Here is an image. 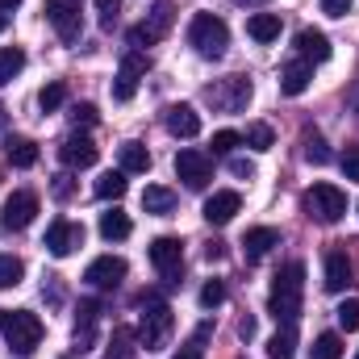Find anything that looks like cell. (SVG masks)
<instances>
[{
	"instance_id": "8992f818",
	"label": "cell",
	"mask_w": 359,
	"mask_h": 359,
	"mask_svg": "<svg viewBox=\"0 0 359 359\" xmlns=\"http://www.w3.org/2000/svg\"><path fill=\"white\" fill-rule=\"evenodd\" d=\"M205 100H209L217 113H243L247 100H251V80H243V76H226V80H217V84L205 88Z\"/></svg>"
},
{
	"instance_id": "1f68e13d",
	"label": "cell",
	"mask_w": 359,
	"mask_h": 359,
	"mask_svg": "<svg viewBox=\"0 0 359 359\" xmlns=\"http://www.w3.org/2000/svg\"><path fill=\"white\" fill-rule=\"evenodd\" d=\"M309 359H343V339L339 334H318L313 347H309Z\"/></svg>"
},
{
	"instance_id": "e575fe53",
	"label": "cell",
	"mask_w": 359,
	"mask_h": 359,
	"mask_svg": "<svg viewBox=\"0 0 359 359\" xmlns=\"http://www.w3.org/2000/svg\"><path fill=\"white\" fill-rule=\"evenodd\" d=\"M25 276V264L17 255H0V288H17Z\"/></svg>"
},
{
	"instance_id": "d6986e66",
	"label": "cell",
	"mask_w": 359,
	"mask_h": 359,
	"mask_svg": "<svg viewBox=\"0 0 359 359\" xmlns=\"http://www.w3.org/2000/svg\"><path fill=\"white\" fill-rule=\"evenodd\" d=\"M271 247H280V230H271V226H255V230H247V238H243L247 264H259Z\"/></svg>"
},
{
	"instance_id": "816d5d0a",
	"label": "cell",
	"mask_w": 359,
	"mask_h": 359,
	"mask_svg": "<svg viewBox=\"0 0 359 359\" xmlns=\"http://www.w3.org/2000/svg\"><path fill=\"white\" fill-rule=\"evenodd\" d=\"M4 29H8V13H0V34H4Z\"/></svg>"
},
{
	"instance_id": "3957f363",
	"label": "cell",
	"mask_w": 359,
	"mask_h": 359,
	"mask_svg": "<svg viewBox=\"0 0 359 359\" xmlns=\"http://www.w3.org/2000/svg\"><path fill=\"white\" fill-rule=\"evenodd\" d=\"M142 322H138V343L147 347V351H163L168 347V339H172V326H176V318H172V305H163V301H155L151 292L142 297Z\"/></svg>"
},
{
	"instance_id": "c3c4849f",
	"label": "cell",
	"mask_w": 359,
	"mask_h": 359,
	"mask_svg": "<svg viewBox=\"0 0 359 359\" xmlns=\"http://www.w3.org/2000/svg\"><path fill=\"white\" fill-rule=\"evenodd\" d=\"M55 196H72V180H67V176L55 180Z\"/></svg>"
},
{
	"instance_id": "4316f807",
	"label": "cell",
	"mask_w": 359,
	"mask_h": 359,
	"mask_svg": "<svg viewBox=\"0 0 359 359\" xmlns=\"http://www.w3.org/2000/svg\"><path fill=\"white\" fill-rule=\"evenodd\" d=\"M117 155H121V172H147L151 168V151L142 142H126Z\"/></svg>"
},
{
	"instance_id": "f35d334b",
	"label": "cell",
	"mask_w": 359,
	"mask_h": 359,
	"mask_svg": "<svg viewBox=\"0 0 359 359\" xmlns=\"http://www.w3.org/2000/svg\"><path fill=\"white\" fill-rule=\"evenodd\" d=\"M222 301H226V284H222V280H209V284L201 288V305H205V309H217Z\"/></svg>"
},
{
	"instance_id": "277c9868",
	"label": "cell",
	"mask_w": 359,
	"mask_h": 359,
	"mask_svg": "<svg viewBox=\"0 0 359 359\" xmlns=\"http://www.w3.org/2000/svg\"><path fill=\"white\" fill-rule=\"evenodd\" d=\"M188 42L196 46L201 59H222L226 46H230V29H226L222 17H213V13H196L192 25H188Z\"/></svg>"
},
{
	"instance_id": "603a6c76",
	"label": "cell",
	"mask_w": 359,
	"mask_h": 359,
	"mask_svg": "<svg viewBox=\"0 0 359 359\" xmlns=\"http://www.w3.org/2000/svg\"><path fill=\"white\" fill-rule=\"evenodd\" d=\"M100 234H104L109 243H121V238L134 234V226H130V217H126L121 209H109V213H100Z\"/></svg>"
},
{
	"instance_id": "44dd1931",
	"label": "cell",
	"mask_w": 359,
	"mask_h": 359,
	"mask_svg": "<svg viewBox=\"0 0 359 359\" xmlns=\"http://www.w3.org/2000/svg\"><path fill=\"white\" fill-rule=\"evenodd\" d=\"M96 318H100V305L96 301H80V313H76V347L88 351L92 339H96Z\"/></svg>"
},
{
	"instance_id": "8fae6325",
	"label": "cell",
	"mask_w": 359,
	"mask_h": 359,
	"mask_svg": "<svg viewBox=\"0 0 359 359\" xmlns=\"http://www.w3.org/2000/svg\"><path fill=\"white\" fill-rule=\"evenodd\" d=\"M176 176L188 184V188H205L213 180V155L205 151H180L176 155Z\"/></svg>"
},
{
	"instance_id": "7c38bea8",
	"label": "cell",
	"mask_w": 359,
	"mask_h": 359,
	"mask_svg": "<svg viewBox=\"0 0 359 359\" xmlns=\"http://www.w3.org/2000/svg\"><path fill=\"white\" fill-rule=\"evenodd\" d=\"M38 217V196L34 192H13L0 209V226L4 230H25L29 222Z\"/></svg>"
},
{
	"instance_id": "5b68a950",
	"label": "cell",
	"mask_w": 359,
	"mask_h": 359,
	"mask_svg": "<svg viewBox=\"0 0 359 359\" xmlns=\"http://www.w3.org/2000/svg\"><path fill=\"white\" fill-rule=\"evenodd\" d=\"M301 209H305L313 222L334 226V222H343V213H347V192H343L339 184H313V188H305Z\"/></svg>"
},
{
	"instance_id": "5bb4252c",
	"label": "cell",
	"mask_w": 359,
	"mask_h": 359,
	"mask_svg": "<svg viewBox=\"0 0 359 359\" xmlns=\"http://www.w3.org/2000/svg\"><path fill=\"white\" fill-rule=\"evenodd\" d=\"M84 280H88L92 288H117V284L126 280V259H117V255H100V259H92L88 264Z\"/></svg>"
},
{
	"instance_id": "e0dca14e",
	"label": "cell",
	"mask_w": 359,
	"mask_h": 359,
	"mask_svg": "<svg viewBox=\"0 0 359 359\" xmlns=\"http://www.w3.org/2000/svg\"><path fill=\"white\" fill-rule=\"evenodd\" d=\"M351 280H355V268H351L347 251H330V255H326V280H322V284H326L330 292H347Z\"/></svg>"
},
{
	"instance_id": "681fc988",
	"label": "cell",
	"mask_w": 359,
	"mask_h": 359,
	"mask_svg": "<svg viewBox=\"0 0 359 359\" xmlns=\"http://www.w3.org/2000/svg\"><path fill=\"white\" fill-rule=\"evenodd\" d=\"M17 4H21V0H0V13H13Z\"/></svg>"
},
{
	"instance_id": "7dc6e473",
	"label": "cell",
	"mask_w": 359,
	"mask_h": 359,
	"mask_svg": "<svg viewBox=\"0 0 359 359\" xmlns=\"http://www.w3.org/2000/svg\"><path fill=\"white\" fill-rule=\"evenodd\" d=\"M238 334H243V339H255V318H243V322H238Z\"/></svg>"
},
{
	"instance_id": "f1b7e54d",
	"label": "cell",
	"mask_w": 359,
	"mask_h": 359,
	"mask_svg": "<svg viewBox=\"0 0 359 359\" xmlns=\"http://www.w3.org/2000/svg\"><path fill=\"white\" fill-rule=\"evenodd\" d=\"M25 67V50H17V46H0V88L4 84H13V76Z\"/></svg>"
},
{
	"instance_id": "83f0119b",
	"label": "cell",
	"mask_w": 359,
	"mask_h": 359,
	"mask_svg": "<svg viewBox=\"0 0 359 359\" xmlns=\"http://www.w3.org/2000/svg\"><path fill=\"white\" fill-rule=\"evenodd\" d=\"M243 142H247L251 151H259V155H264V151L276 147V130H271L268 121H251V126H247V134H243Z\"/></svg>"
},
{
	"instance_id": "ab89813d",
	"label": "cell",
	"mask_w": 359,
	"mask_h": 359,
	"mask_svg": "<svg viewBox=\"0 0 359 359\" xmlns=\"http://www.w3.org/2000/svg\"><path fill=\"white\" fill-rule=\"evenodd\" d=\"M96 13H100V25L113 29L117 25V13H121V0H96Z\"/></svg>"
},
{
	"instance_id": "f907efd6",
	"label": "cell",
	"mask_w": 359,
	"mask_h": 359,
	"mask_svg": "<svg viewBox=\"0 0 359 359\" xmlns=\"http://www.w3.org/2000/svg\"><path fill=\"white\" fill-rule=\"evenodd\" d=\"M234 4H243V8H255V4H268V0H234Z\"/></svg>"
},
{
	"instance_id": "f6af8a7d",
	"label": "cell",
	"mask_w": 359,
	"mask_h": 359,
	"mask_svg": "<svg viewBox=\"0 0 359 359\" xmlns=\"http://www.w3.org/2000/svg\"><path fill=\"white\" fill-rule=\"evenodd\" d=\"M230 172L238 180H255V163L251 159H230Z\"/></svg>"
},
{
	"instance_id": "ac0fdd59",
	"label": "cell",
	"mask_w": 359,
	"mask_h": 359,
	"mask_svg": "<svg viewBox=\"0 0 359 359\" xmlns=\"http://www.w3.org/2000/svg\"><path fill=\"white\" fill-rule=\"evenodd\" d=\"M297 55H301L305 63H326V59H330V38H326L322 29H309V25H305V29L297 34Z\"/></svg>"
},
{
	"instance_id": "60d3db41",
	"label": "cell",
	"mask_w": 359,
	"mask_h": 359,
	"mask_svg": "<svg viewBox=\"0 0 359 359\" xmlns=\"http://www.w3.org/2000/svg\"><path fill=\"white\" fill-rule=\"evenodd\" d=\"M205 334H209V322H205V326L192 334V343H184V347H180L176 359H201V343H205Z\"/></svg>"
},
{
	"instance_id": "2e32d148",
	"label": "cell",
	"mask_w": 359,
	"mask_h": 359,
	"mask_svg": "<svg viewBox=\"0 0 359 359\" xmlns=\"http://www.w3.org/2000/svg\"><path fill=\"white\" fill-rule=\"evenodd\" d=\"M238 209H243V196L230 192V188H222V192H213V196L205 201V222H209V226H226V222H234Z\"/></svg>"
},
{
	"instance_id": "ffe728a7",
	"label": "cell",
	"mask_w": 359,
	"mask_h": 359,
	"mask_svg": "<svg viewBox=\"0 0 359 359\" xmlns=\"http://www.w3.org/2000/svg\"><path fill=\"white\" fill-rule=\"evenodd\" d=\"M309 80H313V63L292 59V63L280 72V92H284V96H301V92L309 88Z\"/></svg>"
},
{
	"instance_id": "9c48e42d",
	"label": "cell",
	"mask_w": 359,
	"mask_h": 359,
	"mask_svg": "<svg viewBox=\"0 0 359 359\" xmlns=\"http://www.w3.org/2000/svg\"><path fill=\"white\" fill-rule=\"evenodd\" d=\"M151 264L163 271V280H168V284H180V268H184V243H180V238H172V234L155 238V243H151Z\"/></svg>"
},
{
	"instance_id": "4dcf8cb0",
	"label": "cell",
	"mask_w": 359,
	"mask_h": 359,
	"mask_svg": "<svg viewBox=\"0 0 359 359\" xmlns=\"http://www.w3.org/2000/svg\"><path fill=\"white\" fill-rule=\"evenodd\" d=\"M134 92H138V72L121 63V72H117V80H113V100L126 104V100H134Z\"/></svg>"
},
{
	"instance_id": "30bf717a",
	"label": "cell",
	"mask_w": 359,
	"mask_h": 359,
	"mask_svg": "<svg viewBox=\"0 0 359 359\" xmlns=\"http://www.w3.org/2000/svg\"><path fill=\"white\" fill-rule=\"evenodd\" d=\"M76 247H84V226H80V222H67V217L50 222V230H46V251H50L55 259H67Z\"/></svg>"
},
{
	"instance_id": "ee69618b",
	"label": "cell",
	"mask_w": 359,
	"mask_h": 359,
	"mask_svg": "<svg viewBox=\"0 0 359 359\" xmlns=\"http://www.w3.org/2000/svg\"><path fill=\"white\" fill-rule=\"evenodd\" d=\"M322 13L326 17H347L351 13V0H322Z\"/></svg>"
},
{
	"instance_id": "f5cc1de1",
	"label": "cell",
	"mask_w": 359,
	"mask_h": 359,
	"mask_svg": "<svg viewBox=\"0 0 359 359\" xmlns=\"http://www.w3.org/2000/svg\"><path fill=\"white\" fill-rule=\"evenodd\" d=\"M355 359H359V351H355Z\"/></svg>"
},
{
	"instance_id": "484cf974",
	"label": "cell",
	"mask_w": 359,
	"mask_h": 359,
	"mask_svg": "<svg viewBox=\"0 0 359 359\" xmlns=\"http://www.w3.org/2000/svg\"><path fill=\"white\" fill-rule=\"evenodd\" d=\"M4 151H8V163H13V168H34V163H38V147H34L29 138H8Z\"/></svg>"
},
{
	"instance_id": "7a4b0ae2",
	"label": "cell",
	"mask_w": 359,
	"mask_h": 359,
	"mask_svg": "<svg viewBox=\"0 0 359 359\" xmlns=\"http://www.w3.org/2000/svg\"><path fill=\"white\" fill-rule=\"evenodd\" d=\"M0 334L8 339V347H13V351L29 355V351H38V343H42L46 326H42V318H38V313H29V309H0Z\"/></svg>"
},
{
	"instance_id": "7402d4cb",
	"label": "cell",
	"mask_w": 359,
	"mask_h": 359,
	"mask_svg": "<svg viewBox=\"0 0 359 359\" xmlns=\"http://www.w3.org/2000/svg\"><path fill=\"white\" fill-rule=\"evenodd\" d=\"M142 209L155 213V217H168V213H176V192L163 188V184H147V192H142Z\"/></svg>"
},
{
	"instance_id": "d590c367",
	"label": "cell",
	"mask_w": 359,
	"mask_h": 359,
	"mask_svg": "<svg viewBox=\"0 0 359 359\" xmlns=\"http://www.w3.org/2000/svg\"><path fill=\"white\" fill-rule=\"evenodd\" d=\"M130 343H134V334H130L126 326L113 330V347H109V355L104 359H134V347H130Z\"/></svg>"
},
{
	"instance_id": "b9f144b4",
	"label": "cell",
	"mask_w": 359,
	"mask_h": 359,
	"mask_svg": "<svg viewBox=\"0 0 359 359\" xmlns=\"http://www.w3.org/2000/svg\"><path fill=\"white\" fill-rule=\"evenodd\" d=\"M339 163H343V176H347V180H355V184H359V147H347Z\"/></svg>"
},
{
	"instance_id": "d4e9b609",
	"label": "cell",
	"mask_w": 359,
	"mask_h": 359,
	"mask_svg": "<svg viewBox=\"0 0 359 359\" xmlns=\"http://www.w3.org/2000/svg\"><path fill=\"white\" fill-rule=\"evenodd\" d=\"M297 355V330L292 326H280L268 339V359H292Z\"/></svg>"
},
{
	"instance_id": "836d02e7",
	"label": "cell",
	"mask_w": 359,
	"mask_h": 359,
	"mask_svg": "<svg viewBox=\"0 0 359 359\" xmlns=\"http://www.w3.org/2000/svg\"><path fill=\"white\" fill-rule=\"evenodd\" d=\"M63 100H67V84H63V80H55V84H46V88L38 92V104H42V113H55V109H63Z\"/></svg>"
},
{
	"instance_id": "7bdbcfd3",
	"label": "cell",
	"mask_w": 359,
	"mask_h": 359,
	"mask_svg": "<svg viewBox=\"0 0 359 359\" xmlns=\"http://www.w3.org/2000/svg\"><path fill=\"white\" fill-rule=\"evenodd\" d=\"M96 121V104H72V126H92Z\"/></svg>"
},
{
	"instance_id": "f546056e",
	"label": "cell",
	"mask_w": 359,
	"mask_h": 359,
	"mask_svg": "<svg viewBox=\"0 0 359 359\" xmlns=\"http://www.w3.org/2000/svg\"><path fill=\"white\" fill-rule=\"evenodd\" d=\"M96 196L100 201H121L126 196V172H104L96 180Z\"/></svg>"
},
{
	"instance_id": "74e56055",
	"label": "cell",
	"mask_w": 359,
	"mask_h": 359,
	"mask_svg": "<svg viewBox=\"0 0 359 359\" xmlns=\"http://www.w3.org/2000/svg\"><path fill=\"white\" fill-rule=\"evenodd\" d=\"M334 313H339V326H343V330H359V301L355 297H347Z\"/></svg>"
},
{
	"instance_id": "8d00e7d4",
	"label": "cell",
	"mask_w": 359,
	"mask_h": 359,
	"mask_svg": "<svg viewBox=\"0 0 359 359\" xmlns=\"http://www.w3.org/2000/svg\"><path fill=\"white\" fill-rule=\"evenodd\" d=\"M209 147H213V155H230L234 147H243V134H238V130H217Z\"/></svg>"
},
{
	"instance_id": "52a82bcc",
	"label": "cell",
	"mask_w": 359,
	"mask_h": 359,
	"mask_svg": "<svg viewBox=\"0 0 359 359\" xmlns=\"http://www.w3.org/2000/svg\"><path fill=\"white\" fill-rule=\"evenodd\" d=\"M172 21H176V4H168V0H163V4H155V8H151V17H147L142 25H134V29H130V46H134V50L155 46V42L172 29Z\"/></svg>"
},
{
	"instance_id": "6da1fadb",
	"label": "cell",
	"mask_w": 359,
	"mask_h": 359,
	"mask_svg": "<svg viewBox=\"0 0 359 359\" xmlns=\"http://www.w3.org/2000/svg\"><path fill=\"white\" fill-rule=\"evenodd\" d=\"M301 292H305V264H284L271 280L268 292V313L280 326H297L301 318Z\"/></svg>"
},
{
	"instance_id": "d6a6232c",
	"label": "cell",
	"mask_w": 359,
	"mask_h": 359,
	"mask_svg": "<svg viewBox=\"0 0 359 359\" xmlns=\"http://www.w3.org/2000/svg\"><path fill=\"white\" fill-rule=\"evenodd\" d=\"M305 159H309L313 168H326V163H330V147H326L322 134H305Z\"/></svg>"
},
{
	"instance_id": "bcb514c9",
	"label": "cell",
	"mask_w": 359,
	"mask_h": 359,
	"mask_svg": "<svg viewBox=\"0 0 359 359\" xmlns=\"http://www.w3.org/2000/svg\"><path fill=\"white\" fill-rule=\"evenodd\" d=\"M205 259H226V243H209L205 247Z\"/></svg>"
},
{
	"instance_id": "cb8c5ba5",
	"label": "cell",
	"mask_w": 359,
	"mask_h": 359,
	"mask_svg": "<svg viewBox=\"0 0 359 359\" xmlns=\"http://www.w3.org/2000/svg\"><path fill=\"white\" fill-rule=\"evenodd\" d=\"M247 34H251L255 42H276V38H280V17H276V13H255V17H247Z\"/></svg>"
},
{
	"instance_id": "9a60e30c",
	"label": "cell",
	"mask_w": 359,
	"mask_h": 359,
	"mask_svg": "<svg viewBox=\"0 0 359 359\" xmlns=\"http://www.w3.org/2000/svg\"><path fill=\"white\" fill-rule=\"evenodd\" d=\"M163 126H168V134H176V138H196V134H201V113H196L192 104H168V109H163Z\"/></svg>"
},
{
	"instance_id": "ba28073f",
	"label": "cell",
	"mask_w": 359,
	"mask_h": 359,
	"mask_svg": "<svg viewBox=\"0 0 359 359\" xmlns=\"http://www.w3.org/2000/svg\"><path fill=\"white\" fill-rule=\"evenodd\" d=\"M46 21L55 25V34H59L63 42H76L80 29H84L80 0H46Z\"/></svg>"
},
{
	"instance_id": "4fadbf2b",
	"label": "cell",
	"mask_w": 359,
	"mask_h": 359,
	"mask_svg": "<svg viewBox=\"0 0 359 359\" xmlns=\"http://www.w3.org/2000/svg\"><path fill=\"white\" fill-rule=\"evenodd\" d=\"M59 159H63V168L84 172V168H92V163L100 159V151H96V142H92L88 134H72V138L59 147Z\"/></svg>"
}]
</instances>
